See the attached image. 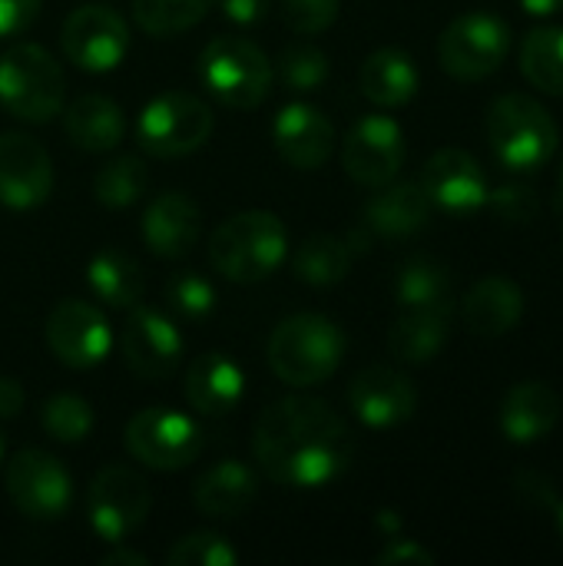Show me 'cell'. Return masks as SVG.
Returning <instances> with one entry per match:
<instances>
[{"label":"cell","instance_id":"obj_2","mask_svg":"<svg viewBox=\"0 0 563 566\" xmlns=\"http://www.w3.org/2000/svg\"><path fill=\"white\" fill-rule=\"evenodd\" d=\"M345 355L342 328L325 315H292L275 325L269 338V368L292 388H312L329 381Z\"/></svg>","mask_w":563,"mask_h":566},{"label":"cell","instance_id":"obj_27","mask_svg":"<svg viewBox=\"0 0 563 566\" xmlns=\"http://www.w3.org/2000/svg\"><path fill=\"white\" fill-rule=\"evenodd\" d=\"M362 93L385 106V109H395V106H405L415 99L418 93V66L415 60L405 53V50H395V46H385V50H375L365 63H362Z\"/></svg>","mask_w":563,"mask_h":566},{"label":"cell","instance_id":"obj_34","mask_svg":"<svg viewBox=\"0 0 563 566\" xmlns=\"http://www.w3.org/2000/svg\"><path fill=\"white\" fill-rule=\"evenodd\" d=\"M212 0H133V17L149 36H176L209 13Z\"/></svg>","mask_w":563,"mask_h":566},{"label":"cell","instance_id":"obj_49","mask_svg":"<svg viewBox=\"0 0 563 566\" xmlns=\"http://www.w3.org/2000/svg\"><path fill=\"white\" fill-rule=\"evenodd\" d=\"M554 521H557V534L563 537V501L554 507Z\"/></svg>","mask_w":563,"mask_h":566},{"label":"cell","instance_id":"obj_42","mask_svg":"<svg viewBox=\"0 0 563 566\" xmlns=\"http://www.w3.org/2000/svg\"><path fill=\"white\" fill-rule=\"evenodd\" d=\"M514 484H518V494L528 501V504H534V507H557L561 501H557V494H554V484H551V478H544V474H538V471H521L518 478H514Z\"/></svg>","mask_w":563,"mask_h":566},{"label":"cell","instance_id":"obj_4","mask_svg":"<svg viewBox=\"0 0 563 566\" xmlns=\"http://www.w3.org/2000/svg\"><path fill=\"white\" fill-rule=\"evenodd\" d=\"M488 143L511 172H534L557 153L561 133L554 116L524 93H508L488 109Z\"/></svg>","mask_w":563,"mask_h":566},{"label":"cell","instance_id":"obj_51","mask_svg":"<svg viewBox=\"0 0 563 566\" xmlns=\"http://www.w3.org/2000/svg\"><path fill=\"white\" fill-rule=\"evenodd\" d=\"M561 192H563V182H561Z\"/></svg>","mask_w":563,"mask_h":566},{"label":"cell","instance_id":"obj_24","mask_svg":"<svg viewBox=\"0 0 563 566\" xmlns=\"http://www.w3.org/2000/svg\"><path fill=\"white\" fill-rule=\"evenodd\" d=\"M461 312L478 338H501L524 318V292L508 275H488L468 292Z\"/></svg>","mask_w":563,"mask_h":566},{"label":"cell","instance_id":"obj_1","mask_svg":"<svg viewBox=\"0 0 563 566\" xmlns=\"http://www.w3.org/2000/svg\"><path fill=\"white\" fill-rule=\"evenodd\" d=\"M252 454L269 481L315 491L338 481L352 461V434L342 415L319 398H282L262 411L252 431Z\"/></svg>","mask_w":563,"mask_h":566},{"label":"cell","instance_id":"obj_48","mask_svg":"<svg viewBox=\"0 0 563 566\" xmlns=\"http://www.w3.org/2000/svg\"><path fill=\"white\" fill-rule=\"evenodd\" d=\"M378 524H382V527H388V531H398V517H392V511H382Z\"/></svg>","mask_w":563,"mask_h":566},{"label":"cell","instance_id":"obj_6","mask_svg":"<svg viewBox=\"0 0 563 566\" xmlns=\"http://www.w3.org/2000/svg\"><path fill=\"white\" fill-rule=\"evenodd\" d=\"M199 80L219 103L232 109H256L269 96L272 66L252 40L216 36L199 53Z\"/></svg>","mask_w":563,"mask_h":566},{"label":"cell","instance_id":"obj_43","mask_svg":"<svg viewBox=\"0 0 563 566\" xmlns=\"http://www.w3.org/2000/svg\"><path fill=\"white\" fill-rule=\"evenodd\" d=\"M378 566H398V564H421L431 566L435 564V554L425 551L418 541H388V547L375 557Z\"/></svg>","mask_w":563,"mask_h":566},{"label":"cell","instance_id":"obj_40","mask_svg":"<svg viewBox=\"0 0 563 566\" xmlns=\"http://www.w3.org/2000/svg\"><path fill=\"white\" fill-rule=\"evenodd\" d=\"M342 0H282V17L295 33H322L335 23Z\"/></svg>","mask_w":563,"mask_h":566},{"label":"cell","instance_id":"obj_47","mask_svg":"<svg viewBox=\"0 0 563 566\" xmlns=\"http://www.w3.org/2000/svg\"><path fill=\"white\" fill-rule=\"evenodd\" d=\"M521 7L534 17H551V13H561L563 0H521Z\"/></svg>","mask_w":563,"mask_h":566},{"label":"cell","instance_id":"obj_10","mask_svg":"<svg viewBox=\"0 0 563 566\" xmlns=\"http://www.w3.org/2000/svg\"><path fill=\"white\" fill-rule=\"evenodd\" d=\"M511 53V30L501 17L475 10L448 23L438 40L441 66L465 83L484 80L501 70Z\"/></svg>","mask_w":563,"mask_h":566},{"label":"cell","instance_id":"obj_39","mask_svg":"<svg viewBox=\"0 0 563 566\" xmlns=\"http://www.w3.org/2000/svg\"><path fill=\"white\" fill-rule=\"evenodd\" d=\"M488 206L511 226H528L541 212L538 192L521 182H508V186H498L494 192H488Z\"/></svg>","mask_w":563,"mask_h":566},{"label":"cell","instance_id":"obj_38","mask_svg":"<svg viewBox=\"0 0 563 566\" xmlns=\"http://www.w3.org/2000/svg\"><path fill=\"white\" fill-rule=\"evenodd\" d=\"M239 554L236 547L212 531H196L186 534L183 541L173 544L169 551V566H236Z\"/></svg>","mask_w":563,"mask_h":566},{"label":"cell","instance_id":"obj_8","mask_svg":"<svg viewBox=\"0 0 563 566\" xmlns=\"http://www.w3.org/2000/svg\"><path fill=\"white\" fill-rule=\"evenodd\" d=\"M149 484L136 468L110 464L103 468L86 491V517L93 534L103 544H123L129 534H136L149 514Z\"/></svg>","mask_w":563,"mask_h":566},{"label":"cell","instance_id":"obj_7","mask_svg":"<svg viewBox=\"0 0 563 566\" xmlns=\"http://www.w3.org/2000/svg\"><path fill=\"white\" fill-rule=\"evenodd\" d=\"M212 109L192 96V93H159L153 96L139 119H136V139L149 156L176 159L196 153L212 136Z\"/></svg>","mask_w":563,"mask_h":566},{"label":"cell","instance_id":"obj_18","mask_svg":"<svg viewBox=\"0 0 563 566\" xmlns=\"http://www.w3.org/2000/svg\"><path fill=\"white\" fill-rule=\"evenodd\" d=\"M348 405L365 428L385 431V428L405 424L415 415L418 391L408 381V375L385 368V365H372L355 375L348 388Z\"/></svg>","mask_w":563,"mask_h":566},{"label":"cell","instance_id":"obj_25","mask_svg":"<svg viewBox=\"0 0 563 566\" xmlns=\"http://www.w3.org/2000/svg\"><path fill=\"white\" fill-rule=\"evenodd\" d=\"M378 189L382 192L372 196V202L365 206V222L372 232L385 239H405L428 226L435 206L421 182H385Z\"/></svg>","mask_w":563,"mask_h":566},{"label":"cell","instance_id":"obj_35","mask_svg":"<svg viewBox=\"0 0 563 566\" xmlns=\"http://www.w3.org/2000/svg\"><path fill=\"white\" fill-rule=\"evenodd\" d=\"M40 424L53 441L63 444H80L93 431V411L83 398L76 395H53L40 408Z\"/></svg>","mask_w":563,"mask_h":566},{"label":"cell","instance_id":"obj_45","mask_svg":"<svg viewBox=\"0 0 563 566\" xmlns=\"http://www.w3.org/2000/svg\"><path fill=\"white\" fill-rule=\"evenodd\" d=\"M23 411V388L13 378H0V418H17Z\"/></svg>","mask_w":563,"mask_h":566},{"label":"cell","instance_id":"obj_29","mask_svg":"<svg viewBox=\"0 0 563 566\" xmlns=\"http://www.w3.org/2000/svg\"><path fill=\"white\" fill-rule=\"evenodd\" d=\"M86 282H90L93 295L110 308H133L143 298V269L129 252H123L116 245L100 249L90 259Z\"/></svg>","mask_w":563,"mask_h":566},{"label":"cell","instance_id":"obj_22","mask_svg":"<svg viewBox=\"0 0 563 566\" xmlns=\"http://www.w3.org/2000/svg\"><path fill=\"white\" fill-rule=\"evenodd\" d=\"M561 395L544 381H521L501 405V431L511 444H534L561 421Z\"/></svg>","mask_w":563,"mask_h":566},{"label":"cell","instance_id":"obj_41","mask_svg":"<svg viewBox=\"0 0 563 566\" xmlns=\"http://www.w3.org/2000/svg\"><path fill=\"white\" fill-rule=\"evenodd\" d=\"M43 0H0V40L20 36L37 20Z\"/></svg>","mask_w":563,"mask_h":566},{"label":"cell","instance_id":"obj_31","mask_svg":"<svg viewBox=\"0 0 563 566\" xmlns=\"http://www.w3.org/2000/svg\"><path fill=\"white\" fill-rule=\"evenodd\" d=\"M292 269L312 289L338 285L348 275V269H352V242L348 239H335V235H309L295 249Z\"/></svg>","mask_w":563,"mask_h":566},{"label":"cell","instance_id":"obj_36","mask_svg":"<svg viewBox=\"0 0 563 566\" xmlns=\"http://www.w3.org/2000/svg\"><path fill=\"white\" fill-rule=\"evenodd\" d=\"M216 302H219L216 285L202 272H176L166 282V305L183 318H206L212 315Z\"/></svg>","mask_w":563,"mask_h":566},{"label":"cell","instance_id":"obj_15","mask_svg":"<svg viewBox=\"0 0 563 566\" xmlns=\"http://www.w3.org/2000/svg\"><path fill=\"white\" fill-rule=\"evenodd\" d=\"M53 163L46 149L27 133H0V202L27 212L50 199Z\"/></svg>","mask_w":563,"mask_h":566},{"label":"cell","instance_id":"obj_21","mask_svg":"<svg viewBox=\"0 0 563 566\" xmlns=\"http://www.w3.org/2000/svg\"><path fill=\"white\" fill-rule=\"evenodd\" d=\"M199 206L186 192H163L143 212V239L163 259H183L199 239Z\"/></svg>","mask_w":563,"mask_h":566},{"label":"cell","instance_id":"obj_5","mask_svg":"<svg viewBox=\"0 0 563 566\" xmlns=\"http://www.w3.org/2000/svg\"><path fill=\"white\" fill-rule=\"evenodd\" d=\"M66 80L60 63L37 43L0 53V106L23 123H46L63 109Z\"/></svg>","mask_w":563,"mask_h":566},{"label":"cell","instance_id":"obj_3","mask_svg":"<svg viewBox=\"0 0 563 566\" xmlns=\"http://www.w3.org/2000/svg\"><path fill=\"white\" fill-rule=\"evenodd\" d=\"M289 255V235L279 216L252 209L226 219L209 242L216 272L229 282H262Z\"/></svg>","mask_w":563,"mask_h":566},{"label":"cell","instance_id":"obj_46","mask_svg":"<svg viewBox=\"0 0 563 566\" xmlns=\"http://www.w3.org/2000/svg\"><path fill=\"white\" fill-rule=\"evenodd\" d=\"M116 551H110L100 564L103 566H149V557L146 554H139V551H126V547H119V544H113Z\"/></svg>","mask_w":563,"mask_h":566},{"label":"cell","instance_id":"obj_33","mask_svg":"<svg viewBox=\"0 0 563 566\" xmlns=\"http://www.w3.org/2000/svg\"><path fill=\"white\" fill-rule=\"evenodd\" d=\"M146 186H149V172L139 156H116L106 166H100L93 176V196L106 209H126L139 202Z\"/></svg>","mask_w":563,"mask_h":566},{"label":"cell","instance_id":"obj_26","mask_svg":"<svg viewBox=\"0 0 563 566\" xmlns=\"http://www.w3.org/2000/svg\"><path fill=\"white\" fill-rule=\"evenodd\" d=\"M66 139L83 153H110L126 136V116L116 99L103 93H86L70 103L63 113Z\"/></svg>","mask_w":563,"mask_h":566},{"label":"cell","instance_id":"obj_20","mask_svg":"<svg viewBox=\"0 0 563 566\" xmlns=\"http://www.w3.org/2000/svg\"><path fill=\"white\" fill-rule=\"evenodd\" d=\"M183 391H186V401L192 411H199L206 418H222L239 408V401L246 395V371L239 368V361L232 355L206 352L189 365Z\"/></svg>","mask_w":563,"mask_h":566},{"label":"cell","instance_id":"obj_23","mask_svg":"<svg viewBox=\"0 0 563 566\" xmlns=\"http://www.w3.org/2000/svg\"><path fill=\"white\" fill-rule=\"evenodd\" d=\"M259 494V478L249 464L242 461H219L212 464L192 488V504L202 517H219L232 521L252 507Z\"/></svg>","mask_w":563,"mask_h":566},{"label":"cell","instance_id":"obj_16","mask_svg":"<svg viewBox=\"0 0 563 566\" xmlns=\"http://www.w3.org/2000/svg\"><path fill=\"white\" fill-rule=\"evenodd\" d=\"M123 358L133 375L159 381L183 361V335L163 312L136 305L123 328Z\"/></svg>","mask_w":563,"mask_h":566},{"label":"cell","instance_id":"obj_44","mask_svg":"<svg viewBox=\"0 0 563 566\" xmlns=\"http://www.w3.org/2000/svg\"><path fill=\"white\" fill-rule=\"evenodd\" d=\"M222 13L232 23L252 27V23H259L269 13V0H222Z\"/></svg>","mask_w":563,"mask_h":566},{"label":"cell","instance_id":"obj_11","mask_svg":"<svg viewBox=\"0 0 563 566\" xmlns=\"http://www.w3.org/2000/svg\"><path fill=\"white\" fill-rule=\"evenodd\" d=\"M7 494L13 507L30 521H60L73 504V481L66 468L37 448L20 451L3 471Z\"/></svg>","mask_w":563,"mask_h":566},{"label":"cell","instance_id":"obj_13","mask_svg":"<svg viewBox=\"0 0 563 566\" xmlns=\"http://www.w3.org/2000/svg\"><path fill=\"white\" fill-rule=\"evenodd\" d=\"M342 166L345 172L362 182V186H385L398 176V169L405 166V133L392 116L372 113L362 116L342 146Z\"/></svg>","mask_w":563,"mask_h":566},{"label":"cell","instance_id":"obj_28","mask_svg":"<svg viewBox=\"0 0 563 566\" xmlns=\"http://www.w3.org/2000/svg\"><path fill=\"white\" fill-rule=\"evenodd\" d=\"M451 312L445 308H405L388 332V348L405 365H428L448 342Z\"/></svg>","mask_w":563,"mask_h":566},{"label":"cell","instance_id":"obj_17","mask_svg":"<svg viewBox=\"0 0 563 566\" xmlns=\"http://www.w3.org/2000/svg\"><path fill=\"white\" fill-rule=\"evenodd\" d=\"M421 186L431 199V206L455 212V216H468L478 212L481 206H488V176L481 169V163L465 153V149H438L425 169H421Z\"/></svg>","mask_w":563,"mask_h":566},{"label":"cell","instance_id":"obj_50","mask_svg":"<svg viewBox=\"0 0 563 566\" xmlns=\"http://www.w3.org/2000/svg\"><path fill=\"white\" fill-rule=\"evenodd\" d=\"M0 461H3V438H0Z\"/></svg>","mask_w":563,"mask_h":566},{"label":"cell","instance_id":"obj_32","mask_svg":"<svg viewBox=\"0 0 563 566\" xmlns=\"http://www.w3.org/2000/svg\"><path fill=\"white\" fill-rule=\"evenodd\" d=\"M521 73L544 93L563 96V27H538L521 46Z\"/></svg>","mask_w":563,"mask_h":566},{"label":"cell","instance_id":"obj_37","mask_svg":"<svg viewBox=\"0 0 563 566\" xmlns=\"http://www.w3.org/2000/svg\"><path fill=\"white\" fill-rule=\"evenodd\" d=\"M282 83L295 93H312L329 80V56L312 43H295L279 56Z\"/></svg>","mask_w":563,"mask_h":566},{"label":"cell","instance_id":"obj_12","mask_svg":"<svg viewBox=\"0 0 563 566\" xmlns=\"http://www.w3.org/2000/svg\"><path fill=\"white\" fill-rule=\"evenodd\" d=\"M60 43L66 60L76 63L80 70L110 73L129 53V27L116 10L90 3V7H76L63 20Z\"/></svg>","mask_w":563,"mask_h":566},{"label":"cell","instance_id":"obj_14","mask_svg":"<svg viewBox=\"0 0 563 566\" xmlns=\"http://www.w3.org/2000/svg\"><path fill=\"white\" fill-rule=\"evenodd\" d=\"M46 345L66 368H93L113 348L103 312L83 298H63L46 318Z\"/></svg>","mask_w":563,"mask_h":566},{"label":"cell","instance_id":"obj_19","mask_svg":"<svg viewBox=\"0 0 563 566\" xmlns=\"http://www.w3.org/2000/svg\"><path fill=\"white\" fill-rule=\"evenodd\" d=\"M279 156L295 169H319L335 149V126L312 103H289L272 123Z\"/></svg>","mask_w":563,"mask_h":566},{"label":"cell","instance_id":"obj_30","mask_svg":"<svg viewBox=\"0 0 563 566\" xmlns=\"http://www.w3.org/2000/svg\"><path fill=\"white\" fill-rule=\"evenodd\" d=\"M395 295L402 308H445L451 312V275L441 262L428 255H415L398 269Z\"/></svg>","mask_w":563,"mask_h":566},{"label":"cell","instance_id":"obj_9","mask_svg":"<svg viewBox=\"0 0 563 566\" xmlns=\"http://www.w3.org/2000/svg\"><path fill=\"white\" fill-rule=\"evenodd\" d=\"M202 428L176 408H143L126 424V451L156 471H183L202 454Z\"/></svg>","mask_w":563,"mask_h":566}]
</instances>
